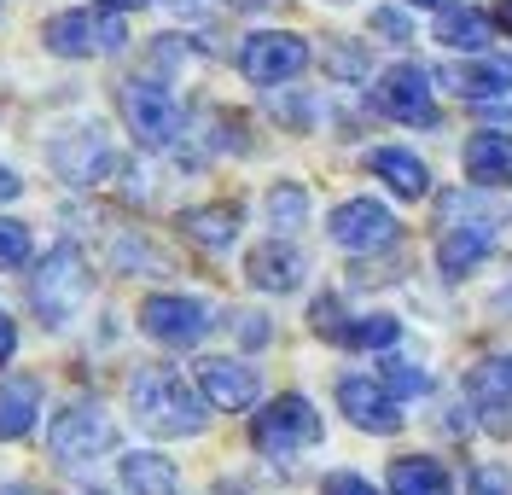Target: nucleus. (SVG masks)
<instances>
[{"label": "nucleus", "instance_id": "1", "mask_svg": "<svg viewBox=\"0 0 512 495\" xmlns=\"http://www.w3.org/2000/svg\"><path fill=\"white\" fill-rule=\"evenodd\" d=\"M128 408L152 437H198L210 426V402L204 391H192L175 367H140L128 379Z\"/></svg>", "mask_w": 512, "mask_h": 495}, {"label": "nucleus", "instance_id": "2", "mask_svg": "<svg viewBox=\"0 0 512 495\" xmlns=\"http://www.w3.org/2000/svg\"><path fill=\"white\" fill-rule=\"evenodd\" d=\"M94 292V274H88V257L76 251V245H53L47 257H35V274H30V309L35 321L47 332H64L76 315H82V303Z\"/></svg>", "mask_w": 512, "mask_h": 495}, {"label": "nucleus", "instance_id": "3", "mask_svg": "<svg viewBox=\"0 0 512 495\" xmlns=\"http://www.w3.org/2000/svg\"><path fill=\"white\" fill-rule=\"evenodd\" d=\"M41 47L53 59H105V53L128 47V24L111 6H70L41 24Z\"/></svg>", "mask_w": 512, "mask_h": 495}, {"label": "nucleus", "instance_id": "4", "mask_svg": "<svg viewBox=\"0 0 512 495\" xmlns=\"http://www.w3.org/2000/svg\"><path fill=\"white\" fill-rule=\"evenodd\" d=\"M117 105H123L128 134H134L140 146L169 152V146L187 140V111H181V99L169 94V88H158L152 76H128L123 88H117Z\"/></svg>", "mask_w": 512, "mask_h": 495}, {"label": "nucleus", "instance_id": "5", "mask_svg": "<svg viewBox=\"0 0 512 495\" xmlns=\"http://www.w3.org/2000/svg\"><path fill=\"white\" fill-rule=\"evenodd\" d=\"M320 437H326V426H320V414H315L309 396H274V402L251 420V443L268 461H291V455L315 449Z\"/></svg>", "mask_w": 512, "mask_h": 495}, {"label": "nucleus", "instance_id": "6", "mask_svg": "<svg viewBox=\"0 0 512 495\" xmlns=\"http://www.w3.org/2000/svg\"><path fill=\"white\" fill-rule=\"evenodd\" d=\"M47 449L64 466H88V461L117 449V420L105 414V402H94V396L88 402H70L64 414H53V426H47Z\"/></svg>", "mask_w": 512, "mask_h": 495}, {"label": "nucleus", "instance_id": "7", "mask_svg": "<svg viewBox=\"0 0 512 495\" xmlns=\"http://www.w3.org/2000/svg\"><path fill=\"white\" fill-rule=\"evenodd\" d=\"M216 327V309L204 297H187V292H152L140 303V332L152 344H169V350H192L204 344Z\"/></svg>", "mask_w": 512, "mask_h": 495}, {"label": "nucleus", "instance_id": "8", "mask_svg": "<svg viewBox=\"0 0 512 495\" xmlns=\"http://www.w3.org/2000/svg\"><path fill=\"white\" fill-rule=\"evenodd\" d=\"M47 164H53V175H59L64 187H99L111 169H117V152H111V140H105V129L99 123H82V129H64L47 140Z\"/></svg>", "mask_w": 512, "mask_h": 495}, {"label": "nucleus", "instance_id": "9", "mask_svg": "<svg viewBox=\"0 0 512 495\" xmlns=\"http://www.w3.org/2000/svg\"><path fill=\"white\" fill-rule=\"evenodd\" d=\"M303 65H309V41L291 30H256L239 41V70L251 76L256 88H280Z\"/></svg>", "mask_w": 512, "mask_h": 495}, {"label": "nucleus", "instance_id": "10", "mask_svg": "<svg viewBox=\"0 0 512 495\" xmlns=\"http://www.w3.org/2000/svg\"><path fill=\"white\" fill-rule=\"evenodd\" d=\"M326 233H332V245H344V251H355V257H367V251L396 245V216L384 210L379 198H344V204L326 216Z\"/></svg>", "mask_w": 512, "mask_h": 495}, {"label": "nucleus", "instance_id": "11", "mask_svg": "<svg viewBox=\"0 0 512 495\" xmlns=\"http://www.w3.org/2000/svg\"><path fill=\"white\" fill-rule=\"evenodd\" d=\"M373 105L396 123H414V129H437V99H431V76L419 65H390L373 88Z\"/></svg>", "mask_w": 512, "mask_h": 495}, {"label": "nucleus", "instance_id": "12", "mask_svg": "<svg viewBox=\"0 0 512 495\" xmlns=\"http://www.w3.org/2000/svg\"><path fill=\"white\" fill-rule=\"evenodd\" d=\"M309 321H315L320 338H332V344H344V350H390L396 338H402V327L390 321V315H344L338 309V297H320L315 309H309Z\"/></svg>", "mask_w": 512, "mask_h": 495}, {"label": "nucleus", "instance_id": "13", "mask_svg": "<svg viewBox=\"0 0 512 495\" xmlns=\"http://www.w3.org/2000/svg\"><path fill=\"white\" fill-rule=\"evenodd\" d=\"M466 396L489 437H512V356H489L466 373Z\"/></svg>", "mask_w": 512, "mask_h": 495}, {"label": "nucleus", "instance_id": "14", "mask_svg": "<svg viewBox=\"0 0 512 495\" xmlns=\"http://www.w3.org/2000/svg\"><path fill=\"white\" fill-rule=\"evenodd\" d=\"M338 408L350 414V426L373 431V437H390V431H402V408H396V396L384 391L379 379H338Z\"/></svg>", "mask_w": 512, "mask_h": 495}, {"label": "nucleus", "instance_id": "15", "mask_svg": "<svg viewBox=\"0 0 512 495\" xmlns=\"http://www.w3.org/2000/svg\"><path fill=\"white\" fill-rule=\"evenodd\" d=\"M198 391L210 408H222V414H245L262 391V379H256V367L245 362H227V356H210V362H198Z\"/></svg>", "mask_w": 512, "mask_h": 495}, {"label": "nucleus", "instance_id": "16", "mask_svg": "<svg viewBox=\"0 0 512 495\" xmlns=\"http://www.w3.org/2000/svg\"><path fill=\"white\" fill-rule=\"evenodd\" d=\"M303 274H309V257L286 245V233L280 239H268V245H256L251 257H245V280H251L256 292H297L303 286Z\"/></svg>", "mask_w": 512, "mask_h": 495}, {"label": "nucleus", "instance_id": "17", "mask_svg": "<svg viewBox=\"0 0 512 495\" xmlns=\"http://www.w3.org/2000/svg\"><path fill=\"white\" fill-rule=\"evenodd\" d=\"M41 414V379L30 373H6L0 379V443H24Z\"/></svg>", "mask_w": 512, "mask_h": 495}, {"label": "nucleus", "instance_id": "18", "mask_svg": "<svg viewBox=\"0 0 512 495\" xmlns=\"http://www.w3.org/2000/svg\"><path fill=\"white\" fill-rule=\"evenodd\" d=\"M489 245H495L489 222H448L443 245H437V268H443L448 280H460V274H472L489 257Z\"/></svg>", "mask_w": 512, "mask_h": 495}, {"label": "nucleus", "instance_id": "19", "mask_svg": "<svg viewBox=\"0 0 512 495\" xmlns=\"http://www.w3.org/2000/svg\"><path fill=\"white\" fill-rule=\"evenodd\" d=\"M443 82L460 99H478V105H489V99L512 94V65H507V59H472V65H448Z\"/></svg>", "mask_w": 512, "mask_h": 495}, {"label": "nucleus", "instance_id": "20", "mask_svg": "<svg viewBox=\"0 0 512 495\" xmlns=\"http://www.w3.org/2000/svg\"><path fill=\"white\" fill-rule=\"evenodd\" d=\"M175 228L187 233L192 245H204V251H227V245L239 239V204H198V210H181Z\"/></svg>", "mask_w": 512, "mask_h": 495}, {"label": "nucleus", "instance_id": "21", "mask_svg": "<svg viewBox=\"0 0 512 495\" xmlns=\"http://www.w3.org/2000/svg\"><path fill=\"white\" fill-rule=\"evenodd\" d=\"M117 478H123L128 495H175L181 490L175 461H163V455H152V449H128L123 461H117Z\"/></svg>", "mask_w": 512, "mask_h": 495}, {"label": "nucleus", "instance_id": "22", "mask_svg": "<svg viewBox=\"0 0 512 495\" xmlns=\"http://www.w3.org/2000/svg\"><path fill=\"white\" fill-rule=\"evenodd\" d=\"M367 169H373L379 181H390V193H402V198L431 193V169L419 164L414 152H402V146H379V152L367 158Z\"/></svg>", "mask_w": 512, "mask_h": 495}, {"label": "nucleus", "instance_id": "23", "mask_svg": "<svg viewBox=\"0 0 512 495\" xmlns=\"http://www.w3.org/2000/svg\"><path fill=\"white\" fill-rule=\"evenodd\" d=\"M466 175L478 187H507L512 181V134H472L466 146Z\"/></svg>", "mask_w": 512, "mask_h": 495}, {"label": "nucleus", "instance_id": "24", "mask_svg": "<svg viewBox=\"0 0 512 495\" xmlns=\"http://www.w3.org/2000/svg\"><path fill=\"white\" fill-rule=\"evenodd\" d=\"M390 495H454V484H448L443 461L402 455V461H390Z\"/></svg>", "mask_w": 512, "mask_h": 495}, {"label": "nucleus", "instance_id": "25", "mask_svg": "<svg viewBox=\"0 0 512 495\" xmlns=\"http://www.w3.org/2000/svg\"><path fill=\"white\" fill-rule=\"evenodd\" d=\"M489 30H495V24H489L483 12H472V6H454V12L437 18V41L454 47V53H483V47H489Z\"/></svg>", "mask_w": 512, "mask_h": 495}, {"label": "nucleus", "instance_id": "26", "mask_svg": "<svg viewBox=\"0 0 512 495\" xmlns=\"http://www.w3.org/2000/svg\"><path fill=\"white\" fill-rule=\"evenodd\" d=\"M111 268H117V274H169L163 251L146 239V233H134V228L111 239Z\"/></svg>", "mask_w": 512, "mask_h": 495}, {"label": "nucleus", "instance_id": "27", "mask_svg": "<svg viewBox=\"0 0 512 495\" xmlns=\"http://www.w3.org/2000/svg\"><path fill=\"white\" fill-rule=\"evenodd\" d=\"M262 210H268V228L274 233H297L303 222H309V193H303L297 181H274Z\"/></svg>", "mask_w": 512, "mask_h": 495}, {"label": "nucleus", "instance_id": "28", "mask_svg": "<svg viewBox=\"0 0 512 495\" xmlns=\"http://www.w3.org/2000/svg\"><path fill=\"white\" fill-rule=\"evenodd\" d=\"M379 385L390 396H425V391H431V373L414 367V362H384L379 367Z\"/></svg>", "mask_w": 512, "mask_h": 495}, {"label": "nucleus", "instance_id": "29", "mask_svg": "<svg viewBox=\"0 0 512 495\" xmlns=\"http://www.w3.org/2000/svg\"><path fill=\"white\" fill-rule=\"evenodd\" d=\"M35 251V239L24 222H12V216H0V268H24Z\"/></svg>", "mask_w": 512, "mask_h": 495}, {"label": "nucleus", "instance_id": "30", "mask_svg": "<svg viewBox=\"0 0 512 495\" xmlns=\"http://www.w3.org/2000/svg\"><path fill=\"white\" fill-rule=\"evenodd\" d=\"M326 70H332V76H344V82H355V76H367V53H361V47H332V53H326Z\"/></svg>", "mask_w": 512, "mask_h": 495}, {"label": "nucleus", "instance_id": "31", "mask_svg": "<svg viewBox=\"0 0 512 495\" xmlns=\"http://www.w3.org/2000/svg\"><path fill=\"white\" fill-rule=\"evenodd\" d=\"M472 495H512V478H507V466L483 461L478 472H472Z\"/></svg>", "mask_w": 512, "mask_h": 495}, {"label": "nucleus", "instance_id": "32", "mask_svg": "<svg viewBox=\"0 0 512 495\" xmlns=\"http://www.w3.org/2000/svg\"><path fill=\"white\" fill-rule=\"evenodd\" d=\"M373 35H390V41H414V30H408V12H396V6H379V12H373Z\"/></svg>", "mask_w": 512, "mask_h": 495}, {"label": "nucleus", "instance_id": "33", "mask_svg": "<svg viewBox=\"0 0 512 495\" xmlns=\"http://www.w3.org/2000/svg\"><path fill=\"white\" fill-rule=\"evenodd\" d=\"M233 332H239V344H251V350H262V344L274 338V327H268V315H251V309H245V315L233 321Z\"/></svg>", "mask_w": 512, "mask_h": 495}, {"label": "nucleus", "instance_id": "34", "mask_svg": "<svg viewBox=\"0 0 512 495\" xmlns=\"http://www.w3.org/2000/svg\"><path fill=\"white\" fill-rule=\"evenodd\" d=\"M320 495H379L367 478H355V472H332L326 484H320Z\"/></svg>", "mask_w": 512, "mask_h": 495}, {"label": "nucleus", "instance_id": "35", "mask_svg": "<svg viewBox=\"0 0 512 495\" xmlns=\"http://www.w3.org/2000/svg\"><path fill=\"white\" fill-rule=\"evenodd\" d=\"M12 356H18V321H12V315L0 309V367L12 362Z\"/></svg>", "mask_w": 512, "mask_h": 495}, {"label": "nucleus", "instance_id": "36", "mask_svg": "<svg viewBox=\"0 0 512 495\" xmlns=\"http://www.w3.org/2000/svg\"><path fill=\"white\" fill-rule=\"evenodd\" d=\"M18 193H24V181H18L12 169L0 164V204H6V198H18Z\"/></svg>", "mask_w": 512, "mask_h": 495}, {"label": "nucleus", "instance_id": "37", "mask_svg": "<svg viewBox=\"0 0 512 495\" xmlns=\"http://www.w3.org/2000/svg\"><path fill=\"white\" fill-rule=\"evenodd\" d=\"M99 6H111V12H134V6H152V0H99Z\"/></svg>", "mask_w": 512, "mask_h": 495}, {"label": "nucleus", "instance_id": "38", "mask_svg": "<svg viewBox=\"0 0 512 495\" xmlns=\"http://www.w3.org/2000/svg\"><path fill=\"white\" fill-rule=\"evenodd\" d=\"M0 495H41V490H30V484H0Z\"/></svg>", "mask_w": 512, "mask_h": 495}, {"label": "nucleus", "instance_id": "39", "mask_svg": "<svg viewBox=\"0 0 512 495\" xmlns=\"http://www.w3.org/2000/svg\"><path fill=\"white\" fill-rule=\"evenodd\" d=\"M501 30L512 35V0H501Z\"/></svg>", "mask_w": 512, "mask_h": 495}, {"label": "nucleus", "instance_id": "40", "mask_svg": "<svg viewBox=\"0 0 512 495\" xmlns=\"http://www.w3.org/2000/svg\"><path fill=\"white\" fill-rule=\"evenodd\" d=\"M408 6H454V0H408Z\"/></svg>", "mask_w": 512, "mask_h": 495}]
</instances>
